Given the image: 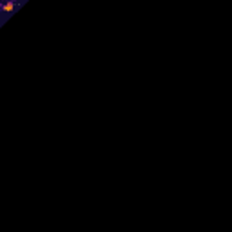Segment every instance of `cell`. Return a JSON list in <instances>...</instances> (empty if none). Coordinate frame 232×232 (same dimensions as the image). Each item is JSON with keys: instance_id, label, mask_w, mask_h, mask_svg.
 <instances>
[{"instance_id": "cell-1", "label": "cell", "mask_w": 232, "mask_h": 232, "mask_svg": "<svg viewBox=\"0 0 232 232\" xmlns=\"http://www.w3.org/2000/svg\"><path fill=\"white\" fill-rule=\"evenodd\" d=\"M2 9H4V11H13V9H15V4H11V2H9V4H4Z\"/></svg>"}]
</instances>
